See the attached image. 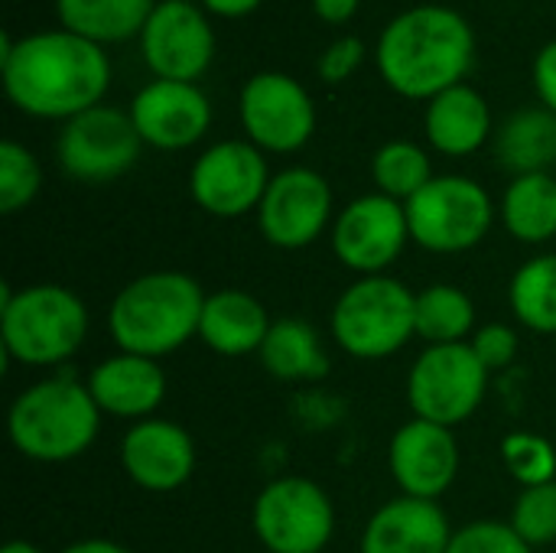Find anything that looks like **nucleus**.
<instances>
[{
  "mask_svg": "<svg viewBox=\"0 0 556 553\" xmlns=\"http://www.w3.org/2000/svg\"><path fill=\"white\" fill-rule=\"evenodd\" d=\"M0 68L10 104L42 121H72L98 108L111 88L104 46L68 29H42L13 39Z\"/></svg>",
  "mask_w": 556,
  "mask_h": 553,
  "instance_id": "nucleus-1",
  "label": "nucleus"
},
{
  "mask_svg": "<svg viewBox=\"0 0 556 553\" xmlns=\"http://www.w3.org/2000/svg\"><path fill=\"white\" fill-rule=\"evenodd\" d=\"M476 59L469 20L443 3H420L397 13L378 36L375 62L391 91L410 101H433L463 85Z\"/></svg>",
  "mask_w": 556,
  "mask_h": 553,
  "instance_id": "nucleus-2",
  "label": "nucleus"
},
{
  "mask_svg": "<svg viewBox=\"0 0 556 553\" xmlns=\"http://www.w3.org/2000/svg\"><path fill=\"white\" fill-rule=\"evenodd\" d=\"M205 290L182 271L140 274L117 290L108 310V332L121 352L163 359L199 336Z\"/></svg>",
  "mask_w": 556,
  "mask_h": 553,
  "instance_id": "nucleus-3",
  "label": "nucleus"
},
{
  "mask_svg": "<svg viewBox=\"0 0 556 553\" xmlns=\"http://www.w3.org/2000/svg\"><path fill=\"white\" fill-rule=\"evenodd\" d=\"M101 411L72 375H52L23 388L7 411V433L20 456L33 463H68L91 450Z\"/></svg>",
  "mask_w": 556,
  "mask_h": 553,
  "instance_id": "nucleus-4",
  "label": "nucleus"
},
{
  "mask_svg": "<svg viewBox=\"0 0 556 553\" xmlns=\"http://www.w3.org/2000/svg\"><path fill=\"white\" fill-rule=\"evenodd\" d=\"M88 336V306L62 284L0 287V345L7 362L52 368L68 362Z\"/></svg>",
  "mask_w": 556,
  "mask_h": 553,
  "instance_id": "nucleus-5",
  "label": "nucleus"
},
{
  "mask_svg": "<svg viewBox=\"0 0 556 553\" xmlns=\"http://www.w3.org/2000/svg\"><path fill=\"white\" fill-rule=\"evenodd\" d=\"M417 336V293L391 277H358L332 306V339L362 362L397 355Z\"/></svg>",
  "mask_w": 556,
  "mask_h": 553,
  "instance_id": "nucleus-6",
  "label": "nucleus"
},
{
  "mask_svg": "<svg viewBox=\"0 0 556 553\" xmlns=\"http://www.w3.org/2000/svg\"><path fill=\"white\" fill-rule=\"evenodd\" d=\"M410 238L433 254H463L479 248L495 222L489 189L469 176H433L414 199L404 202Z\"/></svg>",
  "mask_w": 556,
  "mask_h": 553,
  "instance_id": "nucleus-7",
  "label": "nucleus"
},
{
  "mask_svg": "<svg viewBox=\"0 0 556 553\" xmlns=\"http://www.w3.org/2000/svg\"><path fill=\"white\" fill-rule=\"evenodd\" d=\"M489 378L469 342L427 345L407 375V404L414 417L456 430L482 407Z\"/></svg>",
  "mask_w": 556,
  "mask_h": 553,
  "instance_id": "nucleus-8",
  "label": "nucleus"
},
{
  "mask_svg": "<svg viewBox=\"0 0 556 553\" xmlns=\"http://www.w3.org/2000/svg\"><path fill=\"white\" fill-rule=\"evenodd\" d=\"M251 528L267 553H323L336 531V505L319 482L283 476L254 499Z\"/></svg>",
  "mask_w": 556,
  "mask_h": 553,
  "instance_id": "nucleus-9",
  "label": "nucleus"
},
{
  "mask_svg": "<svg viewBox=\"0 0 556 553\" xmlns=\"http://www.w3.org/2000/svg\"><path fill=\"white\" fill-rule=\"evenodd\" d=\"M143 140L130 111L98 104L62 124L55 156L65 176L78 183H111L140 160Z\"/></svg>",
  "mask_w": 556,
  "mask_h": 553,
  "instance_id": "nucleus-10",
  "label": "nucleus"
},
{
  "mask_svg": "<svg viewBox=\"0 0 556 553\" xmlns=\"http://www.w3.org/2000/svg\"><path fill=\"white\" fill-rule=\"evenodd\" d=\"M238 114L248 140L264 153H296L316 134L313 95L283 72H257L244 81Z\"/></svg>",
  "mask_w": 556,
  "mask_h": 553,
  "instance_id": "nucleus-11",
  "label": "nucleus"
},
{
  "mask_svg": "<svg viewBox=\"0 0 556 553\" xmlns=\"http://www.w3.org/2000/svg\"><path fill=\"white\" fill-rule=\"evenodd\" d=\"M264 150L251 140H222L199 153L189 173L192 202L215 218H241L261 209L270 186Z\"/></svg>",
  "mask_w": 556,
  "mask_h": 553,
  "instance_id": "nucleus-12",
  "label": "nucleus"
},
{
  "mask_svg": "<svg viewBox=\"0 0 556 553\" xmlns=\"http://www.w3.org/2000/svg\"><path fill=\"white\" fill-rule=\"evenodd\" d=\"M407 241V209L384 192L352 199L332 222V251L339 264H345L358 277L388 274Z\"/></svg>",
  "mask_w": 556,
  "mask_h": 553,
  "instance_id": "nucleus-13",
  "label": "nucleus"
},
{
  "mask_svg": "<svg viewBox=\"0 0 556 553\" xmlns=\"http://www.w3.org/2000/svg\"><path fill=\"white\" fill-rule=\"evenodd\" d=\"M140 55L153 78L199 81L215 59V29L202 7L160 0L140 33Z\"/></svg>",
  "mask_w": 556,
  "mask_h": 553,
  "instance_id": "nucleus-14",
  "label": "nucleus"
},
{
  "mask_svg": "<svg viewBox=\"0 0 556 553\" xmlns=\"http://www.w3.org/2000/svg\"><path fill=\"white\" fill-rule=\"evenodd\" d=\"M332 222V189L326 176L309 166H290L277 173L261 199L257 228L267 244L280 251L309 248Z\"/></svg>",
  "mask_w": 556,
  "mask_h": 553,
  "instance_id": "nucleus-15",
  "label": "nucleus"
},
{
  "mask_svg": "<svg viewBox=\"0 0 556 553\" xmlns=\"http://www.w3.org/2000/svg\"><path fill=\"white\" fill-rule=\"evenodd\" d=\"M130 121L147 147L173 153V150L195 147L208 134L212 104L195 81L153 78L134 95Z\"/></svg>",
  "mask_w": 556,
  "mask_h": 553,
  "instance_id": "nucleus-16",
  "label": "nucleus"
},
{
  "mask_svg": "<svg viewBox=\"0 0 556 553\" xmlns=\"http://www.w3.org/2000/svg\"><path fill=\"white\" fill-rule=\"evenodd\" d=\"M388 466L404 495L437 502L459 476L456 437L450 427L414 417L391 437Z\"/></svg>",
  "mask_w": 556,
  "mask_h": 553,
  "instance_id": "nucleus-17",
  "label": "nucleus"
},
{
  "mask_svg": "<svg viewBox=\"0 0 556 553\" xmlns=\"http://www.w3.org/2000/svg\"><path fill=\"white\" fill-rule=\"evenodd\" d=\"M121 469L143 492H176L195 473V443L173 420H137L121 440Z\"/></svg>",
  "mask_w": 556,
  "mask_h": 553,
  "instance_id": "nucleus-18",
  "label": "nucleus"
},
{
  "mask_svg": "<svg viewBox=\"0 0 556 553\" xmlns=\"http://www.w3.org/2000/svg\"><path fill=\"white\" fill-rule=\"evenodd\" d=\"M85 385L101 414L134 424L153 417L166 398V375L160 362L130 352H117L98 362Z\"/></svg>",
  "mask_w": 556,
  "mask_h": 553,
  "instance_id": "nucleus-19",
  "label": "nucleus"
},
{
  "mask_svg": "<svg viewBox=\"0 0 556 553\" xmlns=\"http://www.w3.org/2000/svg\"><path fill=\"white\" fill-rule=\"evenodd\" d=\"M453 535L440 502L401 495L371 515L362 531V553H446Z\"/></svg>",
  "mask_w": 556,
  "mask_h": 553,
  "instance_id": "nucleus-20",
  "label": "nucleus"
},
{
  "mask_svg": "<svg viewBox=\"0 0 556 553\" xmlns=\"http://www.w3.org/2000/svg\"><path fill=\"white\" fill-rule=\"evenodd\" d=\"M267 306L248 293V290H215L205 297L202 319H199V339L225 359H244L261 352L267 332H270Z\"/></svg>",
  "mask_w": 556,
  "mask_h": 553,
  "instance_id": "nucleus-21",
  "label": "nucleus"
},
{
  "mask_svg": "<svg viewBox=\"0 0 556 553\" xmlns=\"http://www.w3.org/2000/svg\"><path fill=\"white\" fill-rule=\"evenodd\" d=\"M427 140L443 156H472L492 137V108L472 85H453L427 101Z\"/></svg>",
  "mask_w": 556,
  "mask_h": 553,
  "instance_id": "nucleus-22",
  "label": "nucleus"
},
{
  "mask_svg": "<svg viewBox=\"0 0 556 553\" xmlns=\"http://www.w3.org/2000/svg\"><path fill=\"white\" fill-rule=\"evenodd\" d=\"M495 156L515 176L547 173L556 166V114L541 108H521L495 130Z\"/></svg>",
  "mask_w": 556,
  "mask_h": 553,
  "instance_id": "nucleus-23",
  "label": "nucleus"
},
{
  "mask_svg": "<svg viewBox=\"0 0 556 553\" xmlns=\"http://www.w3.org/2000/svg\"><path fill=\"white\" fill-rule=\"evenodd\" d=\"M156 0H55L62 29L98 46H117L143 33Z\"/></svg>",
  "mask_w": 556,
  "mask_h": 553,
  "instance_id": "nucleus-24",
  "label": "nucleus"
},
{
  "mask_svg": "<svg viewBox=\"0 0 556 553\" xmlns=\"http://www.w3.org/2000/svg\"><path fill=\"white\" fill-rule=\"evenodd\" d=\"M257 355L264 372L277 381H319L329 375V355L319 332L296 316L274 319Z\"/></svg>",
  "mask_w": 556,
  "mask_h": 553,
  "instance_id": "nucleus-25",
  "label": "nucleus"
},
{
  "mask_svg": "<svg viewBox=\"0 0 556 553\" xmlns=\"http://www.w3.org/2000/svg\"><path fill=\"white\" fill-rule=\"evenodd\" d=\"M502 225L521 244H544L556 238V176H515L502 196Z\"/></svg>",
  "mask_w": 556,
  "mask_h": 553,
  "instance_id": "nucleus-26",
  "label": "nucleus"
},
{
  "mask_svg": "<svg viewBox=\"0 0 556 553\" xmlns=\"http://www.w3.org/2000/svg\"><path fill=\"white\" fill-rule=\"evenodd\" d=\"M476 332V303L456 284H430L417 293V339L456 345Z\"/></svg>",
  "mask_w": 556,
  "mask_h": 553,
  "instance_id": "nucleus-27",
  "label": "nucleus"
},
{
  "mask_svg": "<svg viewBox=\"0 0 556 553\" xmlns=\"http://www.w3.org/2000/svg\"><path fill=\"white\" fill-rule=\"evenodd\" d=\"M508 306L525 329L556 336V254H538L515 271Z\"/></svg>",
  "mask_w": 556,
  "mask_h": 553,
  "instance_id": "nucleus-28",
  "label": "nucleus"
},
{
  "mask_svg": "<svg viewBox=\"0 0 556 553\" xmlns=\"http://www.w3.org/2000/svg\"><path fill=\"white\" fill-rule=\"evenodd\" d=\"M371 176L378 192L407 202L433 179V166L427 150L414 140H388L371 160Z\"/></svg>",
  "mask_w": 556,
  "mask_h": 553,
  "instance_id": "nucleus-29",
  "label": "nucleus"
},
{
  "mask_svg": "<svg viewBox=\"0 0 556 553\" xmlns=\"http://www.w3.org/2000/svg\"><path fill=\"white\" fill-rule=\"evenodd\" d=\"M42 189L39 160L16 140L0 143V215L23 212Z\"/></svg>",
  "mask_w": 556,
  "mask_h": 553,
  "instance_id": "nucleus-30",
  "label": "nucleus"
},
{
  "mask_svg": "<svg viewBox=\"0 0 556 553\" xmlns=\"http://www.w3.org/2000/svg\"><path fill=\"white\" fill-rule=\"evenodd\" d=\"M502 463L521 489L544 486L556 479V450L541 433H528V430L508 433L502 440Z\"/></svg>",
  "mask_w": 556,
  "mask_h": 553,
  "instance_id": "nucleus-31",
  "label": "nucleus"
},
{
  "mask_svg": "<svg viewBox=\"0 0 556 553\" xmlns=\"http://www.w3.org/2000/svg\"><path fill=\"white\" fill-rule=\"evenodd\" d=\"M508 525L531 548H547L556 541V479L544 486L521 489Z\"/></svg>",
  "mask_w": 556,
  "mask_h": 553,
  "instance_id": "nucleus-32",
  "label": "nucleus"
},
{
  "mask_svg": "<svg viewBox=\"0 0 556 553\" xmlns=\"http://www.w3.org/2000/svg\"><path fill=\"white\" fill-rule=\"evenodd\" d=\"M446 553H534L508 521H472L459 528Z\"/></svg>",
  "mask_w": 556,
  "mask_h": 553,
  "instance_id": "nucleus-33",
  "label": "nucleus"
},
{
  "mask_svg": "<svg viewBox=\"0 0 556 553\" xmlns=\"http://www.w3.org/2000/svg\"><path fill=\"white\" fill-rule=\"evenodd\" d=\"M469 345H472L476 359L485 365V372L495 375V372H505V368L515 365L521 339H518V332L508 323H489V326H479L472 332Z\"/></svg>",
  "mask_w": 556,
  "mask_h": 553,
  "instance_id": "nucleus-34",
  "label": "nucleus"
},
{
  "mask_svg": "<svg viewBox=\"0 0 556 553\" xmlns=\"http://www.w3.org/2000/svg\"><path fill=\"white\" fill-rule=\"evenodd\" d=\"M362 62H365V42L358 36H339L319 55V78L329 85H339V81L352 78L362 68Z\"/></svg>",
  "mask_w": 556,
  "mask_h": 553,
  "instance_id": "nucleus-35",
  "label": "nucleus"
},
{
  "mask_svg": "<svg viewBox=\"0 0 556 553\" xmlns=\"http://www.w3.org/2000/svg\"><path fill=\"white\" fill-rule=\"evenodd\" d=\"M534 91L541 104L556 114V39L547 42L534 59Z\"/></svg>",
  "mask_w": 556,
  "mask_h": 553,
  "instance_id": "nucleus-36",
  "label": "nucleus"
},
{
  "mask_svg": "<svg viewBox=\"0 0 556 553\" xmlns=\"http://www.w3.org/2000/svg\"><path fill=\"white\" fill-rule=\"evenodd\" d=\"M358 7H362V0H313V13L323 23H332V26L349 23L358 13Z\"/></svg>",
  "mask_w": 556,
  "mask_h": 553,
  "instance_id": "nucleus-37",
  "label": "nucleus"
},
{
  "mask_svg": "<svg viewBox=\"0 0 556 553\" xmlns=\"http://www.w3.org/2000/svg\"><path fill=\"white\" fill-rule=\"evenodd\" d=\"M264 0H199V7L212 16H222V20H241L248 13H254Z\"/></svg>",
  "mask_w": 556,
  "mask_h": 553,
  "instance_id": "nucleus-38",
  "label": "nucleus"
},
{
  "mask_svg": "<svg viewBox=\"0 0 556 553\" xmlns=\"http://www.w3.org/2000/svg\"><path fill=\"white\" fill-rule=\"evenodd\" d=\"M62 553H134L130 548L117 544V541H104V538H88V541H75Z\"/></svg>",
  "mask_w": 556,
  "mask_h": 553,
  "instance_id": "nucleus-39",
  "label": "nucleus"
},
{
  "mask_svg": "<svg viewBox=\"0 0 556 553\" xmlns=\"http://www.w3.org/2000/svg\"><path fill=\"white\" fill-rule=\"evenodd\" d=\"M0 553H42V551H39L36 544H29V541H7Z\"/></svg>",
  "mask_w": 556,
  "mask_h": 553,
  "instance_id": "nucleus-40",
  "label": "nucleus"
}]
</instances>
